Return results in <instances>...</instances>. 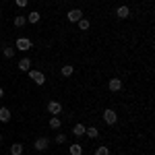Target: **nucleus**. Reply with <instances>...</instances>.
<instances>
[{
  "mask_svg": "<svg viewBox=\"0 0 155 155\" xmlns=\"http://www.w3.org/2000/svg\"><path fill=\"white\" fill-rule=\"evenodd\" d=\"M116 17H118V19H128V17H130V8H128L126 4L118 6V8H116Z\"/></svg>",
  "mask_w": 155,
  "mask_h": 155,
  "instance_id": "8",
  "label": "nucleus"
},
{
  "mask_svg": "<svg viewBox=\"0 0 155 155\" xmlns=\"http://www.w3.org/2000/svg\"><path fill=\"white\" fill-rule=\"evenodd\" d=\"M15 2H17V6H19V8H25L29 0H15Z\"/></svg>",
  "mask_w": 155,
  "mask_h": 155,
  "instance_id": "23",
  "label": "nucleus"
},
{
  "mask_svg": "<svg viewBox=\"0 0 155 155\" xmlns=\"http://www.w3.org/2000/svg\"><path fill=\"white\" fill-rule=\"evenodd\" d=\"M60 126H62L60 118H58V116H52V118H50V128H54V130H60Z\"/></svg>",
  "mask_w": 155,
  "mask_h": 155,
  "instance_id": "14",
  "label": "nucleus"
},
{
  "mask_svg": "<svg viewBox=\"0 0 155 155\" xmlns=\"http://www.w3.org/2000/svg\"><path fill=\"white\" fill-rule=\"evenodd\" d=\"M66 19H68L71 23H79V21L83 19V11H81V8H71V11L66 12Z\"/></svg>",
  "mask_w": 155,
  "mask_h": 155,
  "instance_id": "3",
  "label": "nucleus"
},
{
  "mask_svg": "<svg viewBox=\"0 0 155 155\" xmlns=\"http://www.w3.org/2000/svg\"><path fill=\"white\" fill-rule=\"evenodd\" d=\"M79 29H81V31H87V29H89V27H91V23H89V21H87V19H81V21H79Z\"/></svg>",
  "mask_w": 155,
  "mask_h": 155,
  "instance_id": "21",
  "label": "nucleus"
},
{
  "mask_svg": "<svg viewBox=\"0 0 155 155\" xmlns=\"http://www.w3.org/2000/svg\"><path fill=\"white\" fill-rule=\"evenodd\" d=\"M15 50H21V52H29V50L33 48V44H31V39L29 37H19L17 41H15Z\"/></svg>",
  "mask_w": 155,
  "mask_h": 155,
  "instance_id": "2",
  "label": "nucleus"
},
{
  "mask_svg": "<svg viewBox=\"0 0 155 155\" xmlns=\"http://www.w3.org/2000/svg\"><path fill=\"white\" fill-rule=\"evenodd\" d=\"M25 25H27V17H23V15L15 17V27H25Z\"/></svg>",
  "mask_w": 155,
  "mask_h": 155,
  "instance_id": "17",
  "label": "nucleus"
},
{
  "mask_svg": "<svg viewBox=\"0 0 155 155\" xmlns=\"http://www.w3.org/2000/svg\"><path fill=\"white\" fill-rule=\"evenodd\" d=\"M85 128H87L85 124H81V122H77V124L72 126V134H74V137H83V134H85Z\"/></svg>",
  "mask_w": 155,
  "mask_h": 155,
  "instance_id": "9",
  "label": "nucleus"
},
{
  "mask_svg": "<svg viewBox=\"0 0 155 155\" xmlns=\"http://www.w3.org/2000/svg\"><path fill=\"white\" fill-rule=\"evenodd\" d=\"M0 141H2V134H0Z\"/></svg>",
  "mask_w": 155,
  "mask_h": 155,
  "instance_id": "25",
  "label": "nucleus"
},
{
  "mask_svg": "<svg viewBox=\"0 0 155 155\" xmlns=\"http://www.w3.org/2000/svg\"><path fill=\"white\" fill-rule=\"evenodd\" d=\"M27 72H29V79H33L35 85H44L46 83V77H44L41 71H27Z\"/></svg>",
  "mask_w": 155,
  "mask_h": 155,
  "instance_id": "5",
  "label": "nucleus"
},
{
  "mask_svg": "<svg viewBox=\"0 0 155 155\" xmlns=\"http://www.w3.org/2000/svg\"><path fill=\"white\" fill-rule=\"evenodd\" d=\"M39 17H41L39 12H29V15H27V21H29L31 25H35L37 21H39Z\"/></svg>",
  "mask_w": 155,
  "mask_h": 155,
  "instance_id": "18",
  "label": "nucleus"
},
{
  "mask_svg": "<svg viewBox=\"0 0 155 155\" xmlns=\"http://www.w3.org/2000/svg\"><path fill=\"white\" fill-rule=\"evenodd\" d=\"M52 116H60V112H62V106H60V101H48V106H46Z\"/></svg>",
  "mask_w": 155,
  "mask_h": 155,
  "instance_id": "6",
  "label": "nucleus"
},
{
  "mask_svg": "<svg viewBox=\"0 0 155 155\" xmlns=\"http://www.w3.org/2000/svg\"><path fill=\"white\" fill-rule=\"evenodd\" d=\"M85 134H87L89 139H97V137H99V130H97L95 126H87V128H85Z\"/></svg>",
  "mask_w": 155,
  "mask_h": 155,
  "instance_id": "11",
  "label": "nucleus"
},
{
  "mask_svg": "<svg viewBox=\"0 0 155 155\" xmlns=\"http://www.w3.org/2000/svg\"><path fill=\"white\" fill-rule=\"evenodd\" d=\"M68 153H71V155H83V147H81L79 143H74V145L68 147Z\"/></svg>",
  "mask_w": 155,
  "mask_h": 155,
  "instance_id": "13",
  "label": "nucleus"
},
{
  "mask_svg": "<svg viewBox=\"0 0 155 155\" xmlns=\"http://www.w3.org/2000/svg\"><path fill=\"white\" fill-rule=\"evenodd\" d=\"M11 120V110L8 107H0V122H8Z\"/></svg>",
  "mask_w": 155,
  "mask_h": 155,
  "instance_id": "12",
  "label": "nucleus"
},
{
  "mask_svg": "<svg viewBox=\"0 0 155 155\" xmlns=\"http://www.w3.org/2000/svg\"><path fill=\"white\" fill-rule=\"evenodd\" d=\"M95 155H110V147L107 145H99L95 149Z\"/></svg>",
  "mask_w": 155,
  "mask_h": 155,
  "instance_id": "19",
  "label": "nucleus"
},
{
  "mask_svg": "<svg viewBox=\"0 0 155 155\" xmlns=\"http://www.w3.org/2000/svg\"><path fill=\"white\" fill-rule=\"evenodd\" d=\"M104 122H106L107 126H114V124L118 122V114H116V110H112V107L104 110Z\"/></svg>",
  "mask_w": 155,
  "mask_h": 155,
  "instance_id": "1",
  "label": "nucleus"
},
{
  "mask_svg": "<svg viewBox=\"0 0 155 155\" xmlns=\"http://www.w3.org/2000/svg\"><path fill=\"white\" fill-rule=\"evenodd\" d=\"M72 72H74V68H72L71 64H64V66L60 68V74H62V77H71Z\"/></svg>",
  "mask_w": 155,
  "mask_h": 155,
  "instance_id": "16",
  "label": "nucleus"
},
{
  "mask_svg": "<svg viewBox=\"0 0 155 155\" xmlns=\"http://www.w3.org/2000/svg\"><path fill=\"white\" fill-rule=\"evenodd\" d=\"M19 71H31V60L29 58H21L19 60Z\"/></svg>",
  "mask_w": 155,
  "mask_h": 155,
  "instance_id": "10",
  "label": "nucleus"
},
{
  "mask_svg": "<svg viewBox=\"0 0 155 155\" xmlns=\"http://www.w3.org/2000/svg\"><path fill=\"white\" fill-rule=\"evenodd\" d=\"M2 97H4V89L0 87V99H2Z\"/></svg>",
  "mask_w": 155,
  "mask_h": 155,
  "instance_id": "24",
  "label": "nucleus"
},
{
  "mask_svg": "<svg viewBox=\"0 0 155 155\" xmlns=\"http://www.w3.org/2000/svg\"><path fill=\"white\" fill-rule=\"evenodd\" d=\"M15 52H17V50L11 48V46H4V48H2V54H4L6 58H12V56H15Z\"/></svg>",
  "mask_w": 155,
  "mask_h": 155,
  "instance_id": "20",
  "label": "nucleus"
},
{
  "mask_svg": "<svg viewBox=\"0 0 155 155\" xmlns=\"http://www.w3.org/2000/svg\"><path fill=\"white\" fill-rule=\"evenodd\" d=\"M107 89H110L112 93H118L120 89H122V81L116 79V77H114V79H110V81H107Z\"/></svg>",
  "mask_w": 155,
  "mask_h": 155,
  "instance_id": "7",
  "label": "nucleus"
},
{
  "mask_svg": "<svg viewBox=\"0 0 155 155\" xmlns=\"http://www.w3.org/2000/svg\"><path fill=\"white\" fill-rule=\"evenodd\" d=\"M48 147H50V139H46V137H39L35 143H33V149L39 151V153H41V151H46Z\"/></svg>",
  "mask_w": 155,
  "mask_h": 155,
  "instance_id": "4",
  "label": "nucleus"
},
{
  "mask_svg": "<svg viewBox=\"0 0 155 155\" xmlns=\"http://www.w3.org/2000/svg\"><path fill=\"white\" fill-rule=\"evenodd\" d=\"M54 141H56V143H58V145L66 143V134H64V132H58V134H56V139H54Z\"/></svg>",
  "mask_w": 155,
  "mask_h": 155,
  "instance_id": "22",
  "label": "nucleus"
},
{
  "mask_svg": "<svg viewBox=\"0 0 155 155\" xmlns=\"http://www.w3.org/2000/svg\"><path fill=\"white\" fill-rule=\"evenodd\" d=\"M2 2H6V0H2Z\"/></svg>",
  "mask_w": 155,
  "mask_h": 155,
  "instance_id": "26",
  "label": "nucleus"
},
{
  "mask_svg": "<svg viewBox=\"0 0 155 155\" xmlns=\"http://www.w3.org/2000/svg\"><path fill=\"white\" fill-rule=\"evenodd\" d=\"M23 153V145L21 143H12L11 145V155H21Z\"/></svg>",
  "mask_w": 155,
  "mask_h": 155,
  "instance_id": "15",
  "label": "nucleus"
}]
</instances>
